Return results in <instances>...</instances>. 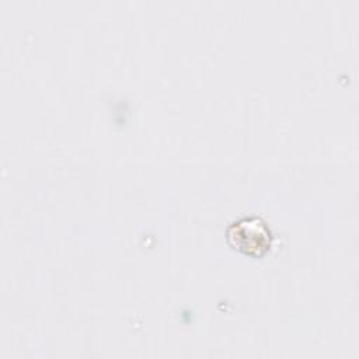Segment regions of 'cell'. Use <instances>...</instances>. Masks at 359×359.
Segmentation results:
<instances>
[{
  "instance_id": "6da1fadb",
  "label": "cell",
  "mask_w": 359,
  "mask_h": 359,
  "mask_svg": "<svg viewBox=\"0 0 359 359\" xmlns=\"http://www.w3.org/2000/svg\"><path fill=\"white\" fill-rule=\"evenodd\" d=\"M227 243L237 251L250 257H262L272 245V231L257 216L243 217L227 227Z\"/></svg>"
}]
</instances>
